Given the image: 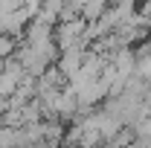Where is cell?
I'll return each instance as SVG.
<instances>
[{"instance_id":"obj_5","label":"cell","mask_w":151,"mask_h":148,"mask_svg":"<svg viewBox=\"0 0 151 148\" xmlns=\"http://www.w3.org/2000/svg\"><path fill=\"white\" fill-rule=\"evenodd\" d=\"M18 52V44L12 35H0V58H12Z\"/></svg>"},{"instance_id":"obj_1","label":"cell","mask_w":151,"mask_h":148,"mask_svg":"<svg viewBox=\"0 0 151 148\" xmlns=\"http://www.w3.org/2000/svg\"><path fill=\"white\" fill-rule=\"evenodd\" d=\"M84 29H87V20L73 18V20H58L55 23V44L58 50H70V47H78L81 38H84Z\"/></svg>"},{"instance_id":"obj_2","label":"cell","mask_w":151,"mask_h":148,"mask_svg":"<svg viewBox=\"0 0 151 148\" xmlns=\"http://www.w3.org/2000/svg\"><path fill=\"white\" fill-rule=\"evenodd\" d=\"M26 75H29V73L23 70V64H20L15 55L6 58V67H3V73H0V96L9 99V96L20 87V81H23Z\"/></svg>"},{"instance_id":"obj_4","label":"cell","mask_w":151,"mask_h":148,"mask_svg":"<svg viewBox=\"0 0 151 148\" xmlns=\"http://www.w3.org/2000/svg\"><path fill=\"white\" fill-rule=\"evenodd\" d=\"M64 6H67V0H41V12H38V18L50 20V23H58Z\"/></svg>"},{"instance_id":"obj_3","label":"cell","mask_w":151,"mask_h":148,"mask_svg":"<svg viewBox=\"0 0 151 148\" xmlns=\"http://www.w3.org/2000/svg\"><path fill=\"white\" fill-rule=\"evenodd\" d=\"M84 58H87V47H84V44H78V47H70V50H61V55H58L55 64H58V70L67 75V81H70V78L81 70Z\"/></svg>"}]
</instances>
